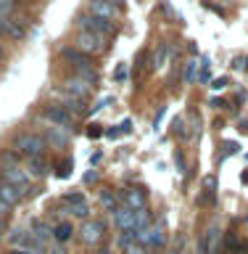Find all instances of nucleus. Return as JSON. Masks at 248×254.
<instances>
[{"mask_svg": "<svg viewBox=\"0 0 248 254\" xmlns=\"http://www.w3.org/2000/svg\"><path fill=\"white\" fill-rule=\"evenodd\" d=\"M45 146H48V140L43 138V135H37V132H21V135H16V140H13V151H16V154H19V156H29V159L43 156Z\"/></svg>", "mask_w": 248, "mask_h": 254, "instance_id": "f257e3e1", "label": "nucleus"}, {"mask_svg": "<svg viewBox=\"0 0 248 254\" xmlns=\"http://www.w3.org/2000/svg\"><path fill=\"white\" fill-rule=\"evenodd\" d=\"M79 24H85L87 32H93V35H98V37H103V40H108V37L116 35V24H114V21L98 19V16H90V13L79 16Z\"/></svg>", "mask_w": 248, "mask_h": 254, "instance_id": "f03ea898", "label": "nucleus"}, {"mask_svg": "<svg viewBox=\"0 0 248 254\" xmlns=\"http://www.w3.org/2000/svg\"><path fill=\"white\" fill-rule=\"evenodd\" d=\"M77 48H79L82 53L93 56V53L106 51V40L98 37V35H93V32H87V29H82V32L77 35Z\"/></svg>", "mask_w": 248, "mask_h": 254, "instance_id": "7ed1b4c3", "label": "nucleus"}, {"mask_svg": "<svg viewBox=\"0 0 248 254\" xmlns=\"http://www.w3.org/2000/svg\"><path fill=\"white\" fill-rule=\"evenodd\" d=\"M79 233H82V241L85 244L95 246V244H100L103 238H106V225H103V220H85Z\"/></svg>", "mask_w": 248, "mask_h": 254, "instance_id": "20e7f679", "label": "nucleus"}, {"mask_svg": "<svg viewBox=\"0 0 248 254\" xmlns=\"http://www.w3.org/2000/svg\"><path fill=\"white\" fill-rule=\"evenodd\" d=\"M3 183L19 188L21 193H27V190H29V175L24 170H19V164H16V167H3Z\"/></svg>", "mask_w": 248, "mask_h": 254, "instance_id": "39448f33", "label": "nucleus"}, {"mask_svg": "<svg viewBox=\"0 0 248 254\" xmlns=\"http://www.w3.org/2000/svg\"><path fill=\"white\" fill-rule=\"evenodd\" d=\"M63 93H66V95H71V98H79V101H85V98H90L93 87L87 85L85 79H79V77L74 74V77L63 79Z\"/></svg>", "mask_w": 248, "mask_h": 254, "instance_id": "423d86ee", "label": "nucleus"}, {"mask_svg": "<svg viewBox=\"0 0 248 254\" xmlns=\"http://www.w3.org/2000/svg\"><path fill=\"white\" fill-rule=\"evenodd\" d=\"M45 119H50L55 127H63V130H71V125H74V119H71V114L63 106H48Z\"/></svg>", "mask_w": 248, "mask_h": 254, "instance_id": "0eeeda50", "label": "nucleus"}, {"mask_svg": "<svg viewBox=\"0 0 248 254\" xmlns=\"http://www.w3.org/2000/svg\"><path fill=\"white\" fill-rule=\"evenodd\" d=\"M146 201H148V193L143 188H127L124 190V204L130 206V209H135V212L146 209Z\"/></svg>", "mask_w": 248, "mask_h": 254, "instance_id": "6e6552de", "label": "nucleus"}, {"mask_svg": "<svg viewBox=\"0 0 248 254\" xmlns=\"http://www.w3.org/2000/svg\"><path fill=\"white\" fill-rule=\"evenodd\" d=\"M114 222L119 230H135V209L130 206H119L114 212Z\"/></svg>", "mask_w": 248, "mask_h": 254, "instance_id": "1a4fd4ad", "label": "nucleus"}, {"mask_svg": "<svg viewBox=\"0 0 248 254\" xmlns=\"http://www.w3.org/2000/svg\"><path fill=\"white\" fill-rule=\"evenodd\" d=\"M74 71H77V77H79V79H85V82L90 85V87L98 82V71H95V66H93V64L87 61V59L77 61V64H74Z\"/></svg>", "mask_w": 248, "mask_h": 254, "instance_id": "9d476101", "label": "nucleus"}, {"mask_svg": "<svg viewBox=\"0 0 248 254\" xmlns=\"http://www.w3.org/2000/svg\"><path fill=\"white\" fill-rule=\"evenodd\" d=\"M90 16H98V19H114L116 8L108 3V0H90Z\"/></svg>", "mask_w": 248, "mask_h": 254, "instance_id": "9b49d317", "label": "nucleus"}, {"mask_svg": "<svg viewBox=\"0 0 248 254\" xmlns=\"http://www.w3.org/2000/svg\"><path fill=\"white\" fill-rule=\"evenodd\" d=\"M166 244V220H156L150 225V249H161Z\"/></svg>", "mask_w": 248, "mask_h": 254, "instance_id": "f8f14e48", "label": "nucleus"}, {"mask_svg": "<svg viewBox=\"0 0 248 254\" xmlns=\"http://www.w3.org/2000/svg\"><path fill=\"white\" fill-rule=\"evenodd\" d=\"M203 244H206V254H219V246H222V230L217 225H211L203 236Z\"/></svg>", "mask_w": 248, "mask_h": 254, "instance_id": "ddd939ff", "label": "nucleus"}, {"mask_svg": "<svg viewBox=\"0 0 248 254\" xmlns=\"http://www.w3.org/2000/svg\"><path fill=\"white\" fill-rule=\"evenodd\" d=\"M45 140H48V143H53L55 148H61V146H69L71 135H69V130H63V127H55V125H53L50 130H48Z\"/></svg>", "mask_w": 248, "mask_h": 254, "instance_id": "4468645a", "label": "nucleus"}, {"mask_svg": "<svg viewBox=\"0 0 248 254\" xmlns=\"http://www.w3.org/2000/svg\"><path fill=\"white\" fill-rule=\"evenodd\" d=\"M21 190L19 188H13V186H8V183H0V201H5L8 206H13V204H19L21 201Z\"/></svg>", "mask_w": 248, "mask_h": 254, "instance_id": "2eb2a0df", "label": "nucleus"}, {"mask_svg": "<svg viewBox=\"0 0 248 254\" xmlns=\"http://www.w3.org/2000/svg\"><path fill=\"white\" fill-rule=\"evenodd\" d=\"M172 53H174V51H172V48L166 45V43H161V45H158L156 51H153V69H156V71H158V69H164L166 64H169Z\"/></svg>", "mask_w": 248, "mask_h": 254, "instance_id": "dca6fc26", "label": "nucleus"}, {"mask_svg": "<svg viewBox=\"0 0 248 254\" xmlns=\"http://www.w3.org/2000/svg\"><path fill=\"white\" fill-rule=\"evenodd\" d=\"M3 32H5V35L11 37V40H21L24 35H27L21 24H19V21H13V19H3Z\"/></svg>", "mask_w": 248, "mask_h": 254, "instance_id": "f3484780", "label": "nucleus"}, {"mask_svg": "<svg viewBox=\"0 0 248 254\" xmlns=\"http://www.w3.org/2000/svg\"><path fill=\"white\" fill-rule=\"evenodd\" d=\"M100 206H103L106 212H111V214L119 209V198H116L114 190H100Z\"/></svg>", "mask_w": 248, "mask_h": 254, "instance_id": "a211bd4d", "label": "nucleus"}, {"mask_svg": "<svg viewBox=\"0 0 248 254\" xmlns=\"http://www.w3.org/2000/svg\"><path fill=\"white\" fill-rule=\"evenodd\" d=\"M48 172V162L43 156H35V159H29V178H43V175Z\"/></svg>", "mask_w": 248, "mask_h": 254, "instance_id": "6ab92c4d", "label": "nucleus"}, {"mask_svg": "<svg viewBox=\"0 0 248 254\" xmlns=\"http://www.w3.org/2000/svg\"><path fill=\"white\" fill-rule=\"evenodd\" d=\"M8 244L13 246H29L32 244V233H27V230H11V236H8Z\"/></svg>", "mask_w": 248, "mask_h": 254, "instance_id": "aec40b11", "label": "nucleus"}, {"mask_svg": "<svg viewBox=\"0 0 248 254\" xmlns=\"http://www.w3.org/2000/svg\"><path fill=\"white\" fill-rule=\"evenodd\" d=\"M146 230H150V214L148 209H140L135 212V233H146Z\"/></svg>", "mask_w": 248, "mask_h": 254, "instance_id": "412c9836", "label": "nucleus"}, {"mask_svg": "<svg viewBox=\"0 0 248 254\" xmlns=\"http://www.w3.org/2000/svg\"><path fill=\"white\" fill-rule=\"evenodd\" d=\"M71 233H74V228H71L69 222H58V225L53 228V238H55V241H61V244H63V241H69Z\"/></svg>", "mask_w": 248, "mask_h": 254, "instance_id": "4be33fe9", "label": "nucleus"}, {"mask_svg": "<svg viewBox=\"0 0 248 254\" xmlns=\"http://www.w3.org/2000/svg\"><path fill=\"white\" fill-rule=\"evenodd\" d=\"M132 244H138V233H135V230H122V236H119V246L127 249V246H132Z\"/></svg>", "mask_w": 248, "mask_h": 254, "instance_id": "5701e85b", "label": "nucleus"}, {"mask_svg": "<svg viewBox=\"0 0 248 254\" xmlns=\"http://www.w3.org/2000/svg\"><path fill=\"white\" fill-rule=\"evenodd\" d=\"M63 103H66L63 109H66L69 114H77V111H82V101H79V98H71V95H66V93H63Z\"/></svg>", "mask_w": 248, "mask_h": 254, "instance_id": "b1692460", "label": "nucleus"}, {"mask_svg": "<svg viewBox=\"0 0 248 254\" xmlns=\"http://www.w3.org/2000/svg\"><path fill=\"white\" fill-rule=\"evenodd\" d=\"M61 201L66 204V206H77V204H85V196H82V193H77V190H74V193H66V196L61 198Z\"/></svg>", "mask_w": 248, "mask_h": 254, "instance_id": "393cba45", "label": "nucleus"}, {"mask_svg": "<svg viewBox=\"0 0 248 254\" xmlns=\"http://www.w3.org/2000/svg\"><path fill=\"white\" fill-rule=\"evenodd\" d=\"M127 77H130V66H127V64L122 61V64H119V66L114 69V79H116V82H122V79H127Z\"/></svg>", "mask_w": 248, "mask_h": 254, "instance_id": "a878e982", "label": "nucleus"}, {"mask_svg": "<svg viewBox=\"0 0 248 254\" xmlns=\"http://www.w3.org/2000/svg\"><path fill=\"white\" fill-rule=\"evenodd\" d=\"M0 162H3V167H16V162H19V154H16V151H5V154L0 156Z\"/></svg>", "mask_w": 248, "mask_h": 254, "instance_id": "bb28decb", "label": "nucleus"}, {"mask_svg": "<svg viewBox=\"0 0 248 254\" xmlns=\"http://www.w3.org/2000/svg\"><path fill=\"white\" fill-rule=\"evenodd\" d=\"M71 214L79 220H87V214H90V206L87 204H77V206H71Z\"/></svg>", "mask_w": 248, "mask_h": 254, "instance_id": "cd10ccee", "label": "nucleus"}, {"mask_svg": "<svg viewBox=\"0 0 248 254\" xmlns=\"http://www.w3.org/2000/svg\"><path fill=\"white\" fill-rule=\"evenodd\" d=\"M203 186H206V190H209V201H214V193H217V178L209 175V178L203 180Z\"/></svg>", "mask_w": 248, "mask_h": 254, "instance_id": "c85d7f7f", "label": "nucleus"}, {"mask_svg": "<svg viewBox=\"0 0 248 254\" xmlns=\"http://www.w3.org/2000/svg\"><path fill=\"white\" fill-rule=\"evenodd\" d=\"M55 175H58V178H69V175H71V159H66L63 164H58V170H55Z\"/></svg>", "mask_w": 248, "mask_h": 254, "instance_id": "c756f323", "label": "nucleus"}, {"mask_svg": "<svg viewBox=\"0 0 248 254\" xmlns=\"http://www.w3.org/2000/svg\"><path fill=\"white\" fill-rule=\"evenodd\" d=\"M124 254H146V246H140V244H132V246H127Z\"/></svg>", "mask_w": 248, "mask_h": 254, "instance_id": "7c9ffc66", "label": "nucleus"}, {"mask_svg": "<svg viewBox=\"0 0 248 254\" xmlns=\"http://www.w3.org/2000/svg\"><path fill=\"white\" fill-rule=\"evenodd\" d=\"M182 244H185V238H177V241H174V246H172V249L169 252H166V254H182Z\"/></svg>", "mask_w": 248, "mask_h": 254, "instance_id": "2f4dec72", "label": "nucleus"}, {"mask_svg": "<svg viewBox=\"0 0 248 254\" xmlns=\"http://www.w3.org/2000/svg\"><path fill=\"white\" fill-rule=\"evenodd\" d=\"M116 132H132V119H124L122 125H116Z\"/></svg>", "mask_w": 248, "mask_h": 254, "instance_id": "473e14b6", "label": "nucleus"}, {"mask_svg": "<svg viewBox=\"0 0 248 254\" xmlns=\"http://www.w3.org/2000/svg\"><path fill=\"white\" fill-rule=\"evenodd\" d=\"M193 77H196V61H193V64H188V69H185V82H190Z\"/></svg>", "mask_w": 248, "mask_h": 254, "instance_id": "72a5a7b5", "label": "nucleus"}, {"mask_svg": "<svg viewBox=\"0 0 248 254\" xmlns=\"http://www.w3.org/2000/svg\"><path fill=\"white\" fill-rule=\"evenodd\" d=\"M214 90H222V87H227V77H219V79H214Z\"/></svg>", "mask_w": 248, "mask_h": 254, "instance_id": "f704fd0d", "label": "nucleus"}, {"mask_svg": "<svg viewBox=\"0 0 248 254\" xmlns=\"http://www.w3.org/2000/svg\"><path fill=\"white\" fill-rule=\"evenodd\" d=\"M174 132H177L180 138H185V130H182V119H174Z\"/></svg>", "mask_w": 248, "mask_h": 254, "instance_id": "c9c22d12", "label": "nucleus"}, {"mask_svg": "<svg viewBox=\"0 0 248 254\" xmlns=\"http://www.w3.org/2000/svg\"><path fill=\"white\" fill-rule=\"evenodd\" d=\"M174 164H177L180 172H185V162H182V154H174Z\"/></svg>", "mask_w": 248, "mask_h": 254, "instance_id": "e433bc0d", "label": "nucleus"}, {"mask_svg": "<svg viewBox=\"0 0 248 254\" xmlns=\"http://www.w3.org/2000/svg\"><path fill=\"white\" fill-rule=\"evenodd\" d=\"M225 154H238V143H225Z\"/></svg>", "mask_w": 248, "mask_h": 254, "instance_id": "4c0bfd02", "label": "nucleus"}, {"mask_svg": "<svg viewBox=\"0 0 248 254\" xmlns=\"http://www.w3.org/2000/svg\"><path fill=\"white\" fill-rule=\"evenodd\" d=\"M95 180H98V172H95V170H90L85 175V183H95Z\"/></svg>", "mask_w": 248, "mask_h": 254, "instance_id": "58836bf2", "label": "nucleus"}, {"mask_svg": "<svg viewBox=\"0 0 248 254\" xmlns=\"http://www.w3.org/2000/svg\"><path fill=\"white\" fill-rule=\"evenodd\" d=\"M11 254H40V252H24V249H13Z\"/></svg>", "mask_w": 248, "mask_h": 254, "instance_id": "ea45409f", "label": "nucleus"}, {"mask_svg": "<svg viewBox=\"0 0 248 254\" xmlns=\"http://www.w3.org/2000/svg\"><path fill=\"white\" fill-rule=\"evenodd\" d=\"M241 180H243V183H248V170H246V172L241 175Z\"/></svg>", "mask_w": 248, "mask_h": 254, "instance_id": "a19ab883", "label": "nucleus"}, {"mask_svg": "<svg viewBox=\"0 0 248 254\" xmlns=\"http://www.w3.org/2000/svg\"><path fill=\"white\" fill-rule=\"evenodd\" d=\"M3 230H5V222H3V217H0V233H3Z\"/></svg>", "mask_w": 248, "mask_h": 254, "instance_id": "79ce46f5", "label": "nucleus"}, {"mask_svg": "<svg viewBox=\"0 0 248 254\" xmlns=\"http://www.w3.org/2000/svg\"><path fill=\"white\" fill-rule=\"evenodd\" d=\"M98 254H111V252L106 249V246H103V249H98Z\"/></svg>", "mask_w": 248, "mask_h": 254, "instance_id": "37998d69", "label": "nucleus"}, {"mask_svg": "<svg viewBox=\"0 0 248 254\" xmlns=\"http://www.w3.org/2000/svg\"><path fill=\"white\" fill-rule=\"evenodd\" d=\"M0 236H3V233H0Z\"/></svg>", "mask_w": 248, "mask_h": 254, "instance_id": "c03bdc74", "label": "nucleus"}]
</instances>
